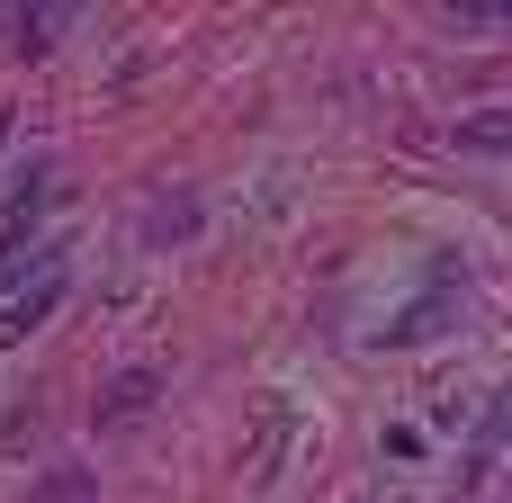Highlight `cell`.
<instances>
[{"mask_svg": "<svg viewBox=\"0 0 512 503\" xmlns=\"http://www.w3.org/2000/svg\"><path fill=\"white\" fill-rule=\"evenodd\" d=\"M63 288H72V279H63V261H45L27 288H9V297H0V351H9V342H27V333L63 306Z\"/></svg>", "mask_w": 512, "mask_h": 503, "instance_id": "cell-1", "label": "cell"}, {"mask_svg": "<svg viewBox=\"0 0 512 503\" xmlns=\"http://www.w3.org/2000/svg\"><path fill=\"white\" fill-rule=\"evenodd\" d=\"M153 396H162V378H153V369H117V378L90 396V423H99V432H126V423H144V414H153Z\"/></svg>", "mask_w": 512, "mask_h": 503, "instance_id": "cell-2", "label": "cell"}, {"mask_svg": "<svg viewBox=\"0 0 512 503\" xmlns=\"http://www.w3.org/2000/svg\"><path fill=\"white\" fill-rule=\"evenodd\" d=\"M27 503H99V477H90V468H45Z\"/></svg>", "mask_w": 512, "mask_h": 503, "instance_id": "cell-3", "label": "cell"}, {"mask_svg": "<svg viewBox=\"0 0 512 503\" xmlns=\"http://www.w3.org/2000/svg\"><path fill=\"white\" fill-rule=\"evenodd\" d=\"M450 27H459V36H504L512 0H450Z\"/></svg>", "mask_w": 512, "mask_h": 503, "instance_id": "cell-4", "label": "cell"}, {"mask_svg": "<svg viewBox=\"0 0 512 503\" xmlns=\"http://www.w3.org/2000/svg\"><path fill=\"white\" fill-rule=\"evenodd\" d=\"M459 153H512V108H486L459 126Z\"/></svg>", "mask_w": 512, "mask_h": 503, "instance_id": "cell-5", "label": "cell"}, {"mask_svg": "<svg viewBox=\"0 0 512 503\" xmlns=\"http://www.w3.org/2000/svg\"><path fill=\"white\" fill-rule=\"evenodd\" d=\"M180 234H198V207H189V198H153V216H144V243H180Z\"/></svg>", "mask_w": 512, "mask_h": 503, "instance_id": "cell-6", "label": "cell"}, {"mask_svg": "<svg viewBox=\"0 0 512 503\" xmlns=\"http://www.w3.org/2000/svg\"><path fill=\"white\" fill-rule=\"evenodd\" d=\"M441 315H450V297H423V306H405V324H387V342H396V351H405V342H432Z\"/></svg>", "mask_w": 512, "mask_h": 503, "instance_id": "cell-7", "label": "cell"}, {"mask_svg": "<svg viewBox=\"0 0 512 503\" xmlns=\"http://www.w3.org/2000/svg\"><path fill=\"white\" fill-rule=\"evenodd\" d=\"M27 261H54V252H36V243H18V234H9V243H0V288H9Z\"/></svg>", "mask_w": 512, "mask_h": 503, "instance_id": "cell-8", "label": "cell"}, {"mask_svg": "<svg viewBox=\"0 0 512 503\" xmlns=\"http://www.w3.org/2000/svg\"><path fill=\"white\" fill-rule=\"evenodd\" d=\"M0 144H9V108H0Z\"/></svg>", "mask_w": 512, "mask_h": 503, "instance_id": "cell-9", "label": "cell"}]
</instances>
